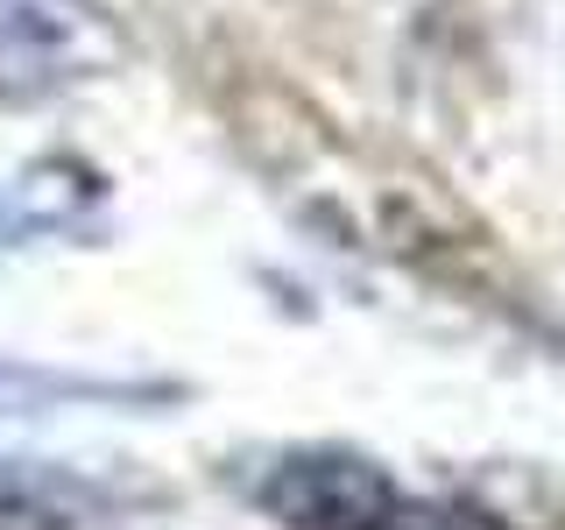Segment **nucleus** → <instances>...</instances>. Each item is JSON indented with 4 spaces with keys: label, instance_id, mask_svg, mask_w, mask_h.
Instances as JSON below:
<instances>
[{
    "label": "nucleus",
    "instance_id": "obj_1",
    "mask_svg": "<svg viewBox=\"0 0 565 530\" xmlns=\"http://www.w3.org/2000/svg\"><path fill=\"white\" fill-rule=\"evenodd\" d=\"M0 530H78V502L50 474L8 467L0 474Z\"/></svg>",
    "mask_w": 565,
    "mask_h": 530
},
{
    "label": "nucleus",
    "instance_id": "obj_2",
    "mask_svg": "<svg viewBox=\"0 0 565 530\" xmlns=\"http://www.w3.org/2000/svg\"><path fill=\"white\" fill-rule=\"evenodd\" d=\"M361 530H473L467 517H452V509H431V502H411L396 481H388V495L375 509L361 517Z\"/></svg>",
    "mask_w": 565,
    "mask_h": 530
}]
</instances>
